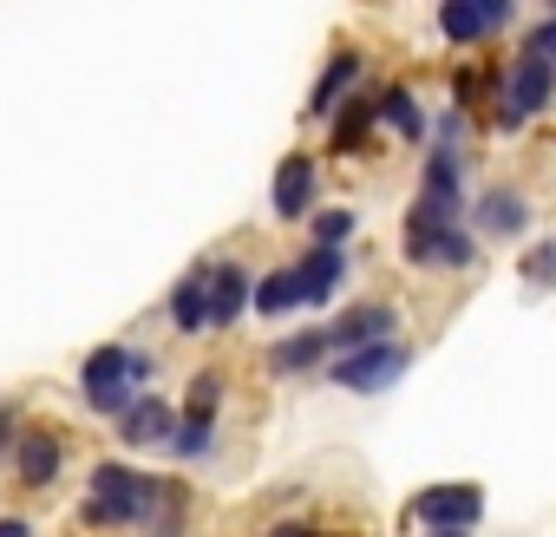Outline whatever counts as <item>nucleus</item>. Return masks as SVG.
I'll use <instances>...</instances> for the list:
<instances>
[{
    "label": "nucleus",
    "instance_id": "obj_28",
    "mask_svg": "<svg viewBox=\"0 0 556 537\" xmlns=\"http://www.w3.org/2000/svg\"><path fill=\"white\" fill-rule=\"evenodd\" d=\"M0 537H27V517H0Z\"/></svg>",
    "mask_w": 556,
    "mask_h": 537
},
{
    "label": "nucleus",
    "instance_id": "obj_14",
    "mask_svg": "<svg viewBox=\"0 0 556 537\" xmlns=\"http://www.w3.org/2000/svg\"><path fill=\"white\" fill-rule=\"evenodd\" d=\"M242 315H255V276H249V262L210 255V328H236Z\"/></svg>",
    "mask_w": 556,
    "mask_h": 537
},
{
    "label": "nucleus",
    "instance_id": "obj_26",
    "mask_svg": "<svg viewBox=\"0 0 556 537\" xmlns=\"http://www.w3.org/2000/svg\"><path fill=\"white\" fill-rule=\"evenodd\" d=\"M210 446H216V426H210V420H184L177 439H170L177 459H210Z\"/></svg>",
    "mask_w": 556,
    "mask_h": 537
},
{
    "label": "nucleus",
    "instance_id": "obj_13",
    "mask_svg": "<svg viewBox=\"0 0 556 537\" xmlns=\"http://www.w3.org/2000/svg\"><path fill=\"white\" fill-rule=\"evenodd\" d=\"M328 341L334 354H361V348H380V341H400V302L374 296V302H354L328 322Z\"/></svg>",
    "mask_w": 556,
    "mask_h": 537
},
{
    "label": "nucleus",
    "instance_id": "obj_25",
    "mask_svg": "<svg viewBox=\"0 0 556 537\" xmlns=\"http://www.w3.org/2000/svg\"><path fill=\"white\" fill-rule=\"evenodd\" d=\"M216 407H223V374H210V367H203V374L190 380V400H184V420H210V426H216Z\"/></svg>",
    "mask_w": 556,
    "mask_h": 537
},
{
    "label": "nucleus",
    "instance_id": "obj_12",
    "mask_svg": "<svg viewBox=\"0 0 556 537\" xmlns=\"http://www.w3.org/2000/svg\"><path fill=\"white\" fill-rule=\"evenodd\" d=\"M334 361V341H328V322H308V328H289V335H275L262 367L275 380H302V374H328Z\"/></svg>",
    "mask_w": 556,
    "mask_h": 537
},
{
    "label": "nucleus",
    "instance_id": "obj_30",
    "mask_svg": "<svg viewBox=\"0 0 556 537\" xmlns=\"http://www.w3.org/2000/svg\"><path fill=\"white\" fill-rule=\"evenodd\" d=\"M452 537H484V530H452Z\"/></svg>",
    "mask_w": 556,
    "mask_h": 537
},
{
    "label": "nucleus",
    "instance_id": "obj_27",
    "mask_svg": "<svg viewBox=\"0 0 556 537\" xmlns=\"http://www.w3.org/2000/svg\"><path fill=\"white\" fill-rule=\"evenodd\" d=\"M262 537H321V524H308V517H275Z\"/></svg>",
    "mask_w": 556,
    "mask_h": 537
},
{
    "label": "nucleus",
    "instance_id": "obj_10",
    "mask_svg": "<svg viewBox=\"0 0 556 537\" xmlns=\"http://www.w3.org/2000/svg\"><path fill=\"white\" fill-rule=\"evenodd\" d=\"M79 387H86V407L125 413L131 407V387H138V354L131 348H92L86 367H79Z\"/></svg>",
    "mask_w": 556,
    "mask_h": 537
},
{
    "label": "nucleus",
    "instance_id": "obj_20",
    "mask_svg": "<svg viewBox=\"0 0 556 537\" xmlns=\"http://www.w3.org/2000/svg\"><path fill=\"white\" fill-rule=\"evenodd\" d=\"M170 328L177 335H203L210 328V262H190V276H177V289H170Z\"/></svg>",
    "mask_w": 556,
    "mask_h": 537
},
{
    "label": "nucleus",
    "instance_id": "obj_29",
    "mask_svg": "<svg viewBox=\"0 0 556 537\" xmlns=\"http://www.w3.org/2000/svg\"><path fill=\"white\" fill-rule=\"evenodd\" d=\"M8 439H14V413H8V407H0V446H8Z\"/></svg>",
    "mask_w": 556,
    "mask_h": 537
},
{
    "label": "nucleus",
    "instance_id": "obj_6",
    "mask_svg": "<svg viewBox=\"0 0 556 537\" xmlns=\"http://www.w3.org/2000/svg\"><path fill=\"white\" fill-rule=\"evenodd\" d=\"M491 517V491L478 478H432L406 498V524L419 537H452V530H484Z\"/></svg>",
    "mask_w": 556,
    "mask_h": 537
},
{
    "label": "nucleus",
    "instance_id": "obj_2",
    "mask_svg": "<svg viewBox=\"0 0 556 537\" xmlns=\"http://www.w3.org/2000/svg\"><path fill=\"white\" fill-rule=\"evenodd\" d=\"M549 112H556V60L510 47L497 60V86H491V105H484V138H504V145L530 138Z\"/></svg>",
    "mask_w": 556,
    "mask_h": 537
},
{
    "label": "nucleus",
    "instance_id": "obj_3",
    "mask_svg": "<svg viewBox=\"0 0 556 537\" xmlns=\"http://www.w3.org/2000/svg\"><path fill=\"white\" fill-rule=\"evenodd\" d=\"M400 262L413 268V276H478L484 268V242L471 236V223H432L419 203H406L400 216Z\"/></svg>",
    "mask_w": 556,
    "mask_h": 537
},
{
    "label": "nucleus",
    "instance_id": "obj_18",
    "mask_svg": "<svg viewBox=\"0 0 556 537\" xmlns=\"http://www.w3.org/2000/svg\"><path fill=\"white\" fill-rule=\"evenodd\" d=\"M177 426H184V413H170V407H164V400H151V394H144V400H131V407L118 413V439H125V446H170V439H177Z\"/></svg>",
    "mask_w": 556,
    "mask_h": 537
},
{
    "label": "nucleus",
    "instance_id": "obj_1",
    "mask_svg": "<svg viewBox=\"0 0 556 537\" xmlns=\"http://www.w3.org/2000/svg\"><path fill=\"white\" fill-rule=\"evenodd\" d=\"M177 511H184V491L151 478V472H131V465H92V491L79 498V524H151V530H177Z\"/></svg>",
    "mask_w": 556,
    "mask_h": 537
},
{
    "label": "nucleus",
    "instance_id": "obj_11",
    "mask_svg": "<svg viewBox=\"0 0 556 537\" xmlns=\"http://www.w3.org/2000/svg\"><path fill=\"white\" fill-rule=\"evenodd\" d=\"M374 99H380V132L387 138H400L406 151H426L432 145V112L439 105H426L413 79H387V86H374Z\"/></svg>",
    "mask_w": 556,
    "mask_h": 537
},
{
    "label": "nucleus",
    "instance_id": "obj_17",
    "mask_svg": "<svg viewBox=\"0 0 556 537\" xmlns=\"http://www.w3.org/2000/svg\"><path fill=\"white\" fill-rule=\"evenodd\" d=\"M308 309V289L295 276V262H275L268 276H255V315L262 322H295Z\"/></svg>",
    "mask_w": 556,
    "mask_h": 537
},
{
    "label": "nucleus",
    "instance_id": "obj_5",
    "mask_svg": "<svg viewBox=\"0 0 556 537\" xmlns=\"http://www.w3.org/2000/svg\"><path fill=\"white\" fill-rule=\"evenodd\" d=\"M536 190L523 177H478V197H471V236L484 249H523L536 236Z\"/></svg>",
    "mask_w": 556,
    "mask_h": 537
},
{
    "label": "nucleus",
    "instance_id": "obj_8",
    "mask_svg": "<svg viewBox=\"0 0 556 537\" xmlns=\"http://www.w3.org/2000/svg\"><path fill=\"white\" fill-rule=\"evenodd\" d=\"M268 210L282 223H308L321 210V158L315 151H289L268 177Z\"/></svg>",
    "mask_w": 556,
    "mask_h": 537
},
{
    "label": "nucleus",
    "instance_id": "obj_24",
    "mask_svg": "<svg viewBox=\"0 0 556 537\" xmlns=\"http://www.w3.org/2000/svg\"><path fill=\"white\" fill-rule=\"evenodd\" d=\"M517 47H523V53H543V60H556V0H543V8L523 21Z\"/></svg>",
    "mask_w": 556,
    "mask_h": 537
},
{
    "label": "nucleus",
    "instance_id": "obj_7",
    "mask_svg": "<svg viewBox=\"0 0 556 537\" xmlns=\"http://www.w3.org/2000/svg\"><path fill=\"white\" fill-rule=\"evenodd\" d=\"M413 341L400 335V341H380V348H361V354H334L328 361V387H341V394H354V400H380V394H393L406 374H413Z\"/></svg>",
    "mask_w": 556,
    "mask_h": 537
},
{
    "label": "nucleus",
    "instance_id": "obj_15",
    "mask_svg": "<svg viewBox=\"0 0 556 537\" xmlns=\"http://www.w3.org/2000/svg\"><path fill=\"white\" fill-rule=\"evenodd\" d=\"M295 276H302V289H308V309H334V296L348 289V276H354V262H348V249H302L295 255Z\"/></svg>",
    "mask_w": 556,
    "mask_h": 537
},
{
    "label": "nucleus",
    "instance_id": "obj_4",
    "mask_svg": "<svg viewBox=\"0 0 556 537\" xmlns=\"http://www.w3.org/2000/svg\"><path fill=\"white\" fill-rule=\"evenodd\" d=\"M523 21H530V14L517 8V0H439V8H432V34H439L458 60H484L497 40L517 47Z\"/></svg>",
    "mask_w": 556,
    "mask_h": 537
},
{
    "label": "nucleus",
    "instance_id": "obj_19",
    "mask_svg": "<svg viewBox=\"0 0 556 537\" xmlns=\"http://www.w3.org/2000/svg\"><path fill=\"white\" fill-rule=\"evenodd\" d=\"M517 289L530 296V302H549L556 296V229H536L523 249H517Z\"/></svg>",
    "mask_w": 556,
    "mask_h": 537
},
{
    "label": "nucleus",
    "instance_id": "obj_22",
    "mask_svg": "<svg viewBox=\"0 0 556 537\" xmlns=\"http://www.w3.org/2000/svg\"><path fill=\"white\" fill-rule=\"evenodd\" d=\"M14 459H21V485H53L60 478V439L53 433H27Z\"/></svg>",
    "mask_w": 556,
    "mask_h": 537
},
{
    "label": "nucleus",
    "instance_id": "obj_21",
    "mask_svg": "<svg viewBox=\"0 0 556 537\" xmlns=\"http://www.w3.org/2000/svg\"><path fill=\"white\" fill-rule=\"evenodd\" d=\"M354 236H361V210L354 203H321L308 216V242L315 249H354Z\"/></svg>",
    "mask_w": 556,
    "mask_h": 537
},
{
    "label": "nucleus",
    "instance_id": "obj_23",
    "mask_svg": "<svg viewBox=\"0 0 556 537\" xmlns=\"http://www.w3.org/2000/svg\"><path fill=\"white\" fill-rule=\"evenodd\" d=\"M432 145H445V151H478V145H484V118L439 105V112H432Z\"/></svg>",
    "mask_w": 556,
    "mask_h": 537
},
{
    "label": "nucleus",
    "instance_id": "obj_9",
    "mask_svg": "<svg viewBox=\"0 0 556 537\" xmlns=\"http://www.w3.org/2000/svg\"><path fill=\"white\" fill-rule=\"evenodd\" d=\"M361 79H367V53H361V47H334V53H328V66H321V73H315V86H308L302 118H308V125H334V112L361 92Z\"/></svg>",
    "mask_w": 556,
    "mask_h": 537
},
{
    "label": "nucleus",
    "instance_id": "obj_16",
    "mask_svg": "<svg viewBox=\"0 0 556 537\" xmlns=\"http://www.w3.org/2000/svg\"><path fill=\"white\" fill-rule=\"evenodd\" d=\"M374 132H380V99H374V92H354V99L334 112V125H328V151H334V158H361V151L374 145Z\"/></svg>",
    "mask_w": 556,
    "mask_h": 537
}]
</instances>
